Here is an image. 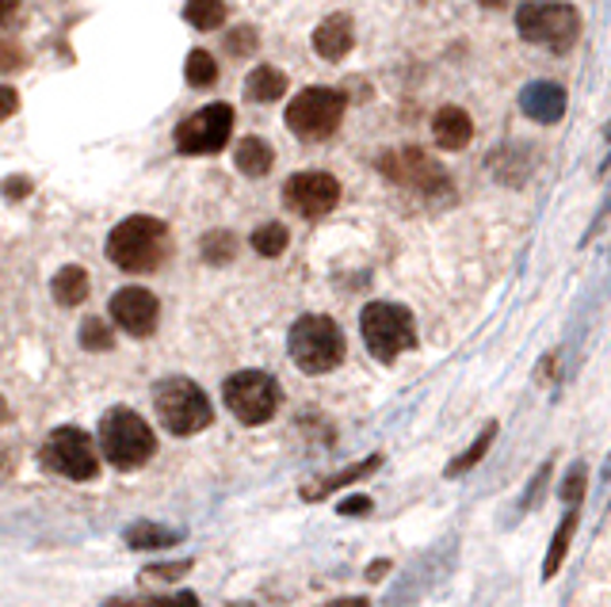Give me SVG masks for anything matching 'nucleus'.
I'll list each match as a JSON object with an SVG mask.
<instances>
[{"label": "nucleus", "instance_id": "nucleus-21", "mask_svg": "<svg viewBox=\"0 0 611 607\" xmlns=\"http://www.w3.org/2000/svg\"><path fill=\"white\" fill-rule=\"evenodd\" d=\"M51 295L57 306H81L88 298V271L81 264H65L51 279Z\"/></svg>", "mask_w": 611, "mask_h": 607}, {"label": "nucleus", "instance_id": "nucleus-4", "mask_svg": "<svg viewBox=\"0 0 611 607\" xmlns=\"http://www.w3.org/2000/svg\"><path fill=\"white\" fill-rule=\"evenodd\" d=\"M153 409L161 417V428L172 436H195V432L211 428L214 405L203 394L200 382L192 379H161L153 386Z\"/></svg>", "mask_w": 611, "mask_h": 607}, {"label": "nucleus", "instance_id": "nucleus-1", "mask_svg": "<svg viewBox=\"0 0 611 607\" xmlns=\"http://www.w3.org/2000/svg\"><path fill=\"white\" fill-rule=\"evenodd\" d=\"M169 226L153 214H130L119 226L107 234V260L115 268L130 271V276H146V271H157L164 260H169Z\"/></svg>", "mask_w": 611, "mask_h": 607}, {"label": "nucleus", "instance_id": "nucleus-36", "mask_svg": "<svg viewBox=\"0 0 611 607\" xmlns=\"http://www.w3.org/2000/svg\"><path fill=\"white\" fill-rule=\"evenodd\" d=\"M23 50L20 46H8V43H0V70H23Z\"/></svg>", "mask_w": 611, "mask_h": 607}, {"label": "nucleus", "instance_id": "nucleus-34", "mask_svg": "<svg viewBox=\"0 0 611 607\" xmlns=\"http://www.w3.org/2000/svg\"><path fill=\"white\" fill-rule=\"evenodd\" d=\"M550 470H555V467H550V459H547V462H543V467H539V473H535V478H532V486H527V497H524V512L535 504V497H543V489H547Z\"/></svg>", "mask_w": 611, "mask_h": 607}, {"label": "nucleus", "instance_id": "nucleus-17", "mask_svg": "<svg viewBox=\"0 0 611 607\" xmlns=\"http://www.w3.org/2000/svg\"><path fill=\"white\" fill-rule=\"evenodd\" d=\"M432 138L440 149H448V153H459V149L470 146V138H474V123H470V115L462 111V107L448 104L440 107V111L432 115Z\"/></svg>", "mask_w": 611, "mask_h": 607}, {"label": "nucleus", "instance_id": "nucleus-43", "mask_svg": "<svg viewBox=\"0 0 611 607\" xmlns=\"http://www.w3.org/2000/svg\"><path fill=\"white\" fill-rule=\"evenodd\" d=\"M4 420H8V402L0 397V424H4Z\"/></svg>", "mask_w": 611, "mask_h": 607}, {"label": "nucleus", "instance_id": "nucleus-28", "mask_svg": "<svg viewBox=\"0 0 611 607\" xmlns=\"http://www.w3.org/2000/svg\"><path fill=\"white\" fill-rule=\"evenodd\" d=\"M287 241H291V234H287L283 222H264L260 230H253V248L260 256H283Z\"/></svg>", "mask_w": 611, "mask_h": 607}, {"label": "nucleus", "instance_id": "nucleus-19", "mask_svg": "<svg viewBox=\"0 0 611 607\" xmlns=\"http://www.w3.org/2000/svg\"><path fill=\"white\" fill-rule=\"evenodd\" d=\"M234 164H237V172H245V177L260 180V177H268L271 164H276V149H271L264 138H253V135H249V138L237 141Z\"/></svg>", "mask_w": 611, "mask_h": 607}, {"label": "nucleus", "instance_id": "nucleus-16", "mask_svg": "<svg viewBox=\"0 0 611 607\" xmlns=\"http://www.w3.org/2000/svg\"><path fill=\"white\" fill-rule=\"evenodd\" d=\"M352 46H356V23L344 12L325 15V20L318 23V31H313V50H318V57H325V62L349 57Z\"/></svg>", "mask_w": 611, "mask_h": 607}, {"label": "nucleus", "instance_id": "nucleus-42", "mask_svg": "<svg viewBox=\"0 0 611 607\" xmlns=\"http://www.w3.org/2000/svg\"><path fill=\"white\" fill-rule=\"evenodd\" d=\"M482 8H508V0H478Z\"/></svg>", "mask_w": 611, "mask_h": 607}, {"label": "nucleus", "instance_id": "nucleus-20", "mask_svg": "<svg viewBox=\"0 0 611 607\" xmlns=\"http://www.w3.org/2000/svg\"><path fill=\"white\" fill-rule=\"evenodd\" d=\"M287 93V73L276 70V65H256V70L245 77V96L253 104H276Z\"/></svg>", "mask_w": 611, "mask_h": 607}, {"label": "nucleus", "instance_id": "nucleus-7", "mask_svg": "<svg viewBox=\"0 0 611 607\" xmlns=\"http://www.w3.org/2000/svg\"><path fill=\"white\" fill-rule=\"evenodd\" d=\"M344 107H349V96L341 88L310 85L287 104V130L302 141H325L341 127Z\"/></svg>", "mask_w": 611, "mask_h": 607}, {"label": "nucleus", "instance_id": "nucleus-6", "mask_svg": "<svg viewBox=\"0 0 611 607\" xmlns=\"http://www.w3.org/2000/svg\"><path fill=\"white\" fill-rule=\"evenodd\" d=\"M360 332H363L367 352L375 355L378 363H394L401 352H412V348H417V321H412V313L398 302L363 306Z\"/></svg>", "mask_w": 611, "mask_h": 607}, {"label": "nucleus", "instance_id": "nucleus-38", "mask_svg": "<svg viewBox=\"0 0 611 607\" xmlns=\"http://www.w3.org/2000/svg\"><path fill=\"white\" fill-rule=\"evenodd\" d=\"M363 512H371L367 497H349V501H341V515H363Z\"/></svg>", "mask_w": 611, "mask_h": 607}, {"label": "nucleus", "instance_id": "nucleus-44", "mask_svg": "<svg viewBox=\"0 0 611 607\" xmlns=\"http://www.w3.org/2000/svg\"><path fill=\"white\" fill-rule=\"evenodd\" d=\"M0 462H4V447H0Z\"/></svg>", "mask_w": 611, "mask_h": 607}, {"label": "nucleus", "instance_id": "nucleus-8", "mask_svg": "<svg viewBox=\"0 0 611 607\" xmlns=\"http://www.w3.org/2000/svg\"><path fill=\"white\" fill-rule=\"evenodd\" d=\"M378 172H383L390 184L417 191L425 199H443L451 195V177L443 172V164L436 157H428L420 146H398L390 153L378 157Z\"/></svg>", "mask_w": 611, "mask_h": 607}, {"label": "nucleus", "instance_id": "nucleus-29", "mask_svg": "<svg viewBox=\"0 0 611 607\" xmlns=\"http://www.w3.org/2000/svg\"><path fill=\"white\" fill-rule=\"evenodd\" d=\"M77 337H81V348H85V352H111V348H115L111 326L100 321V318H85V321H81Z\"/></svg>", "mask_w": 611, "mask_h": 607}, {"label": "nucleus", "instance_id": "nucleus-5", "mask_svg": "<svg viewBox=\"0 0 611 607\" xmlns=\"http://www.w3.org/2000/svg\"><path fill=\"white\" fill-rule=\"evenodd\" d=\"M100 451L104 462H111V467L138 470L157 455V436L135 409L119 405V409H107L100 420Z\"/></svg>", "mask_w": 611, "mask_h": 607}, {"label": "nucleus", "instance_id": "nucleus-3", "mask_svg": "<svg viewBox=\"0 0 611 607\" xmlns=\"http://www.w3.org/2000/svg\"><path fill=\"white\" fill-rule=\"evenodd\" d=\"M287 348H291L294 368L306 374H329L344 363V332L333 318L325 313H306L291 326V337H287Z\"/></svg>", "mask_w": 611, "mask_h": 607}, {"label": "nucleus", "instance_id": "nucleus-31", "mask_svg": "<svg viewBox=\"0 0 611 607\" xmlns=\"http://www.w3.org/2000/svg\"><path fill=\"white\" fill-rule=\"evenodd\" d=\"M585 489H589V467H585V462H574L566 473V481H561L558 497L569 504V509H577V504L585 501Z\"/></svg>", "mask_w": 611, "mask_h": 607}, {"label": "nucleus", "instance_id": "nucleus-9", "mask_svg": "<svg viewBox=\"0 0 611 607\" xmlns=\"http://www.w3.org/2000/svg\"><path fill=\"white\" fill-rule=\"evenodd\" d=\"M222 402L242 424H268L279 413L283 390L268 371H237L222 382Z\"/></svg>", "mask_w": 611, "mask_h": 607}, {"label": "nucleus", "instance_id": "nucleus-32", "mask_svg": "<svg viewBox=\"0 0 611 607\" xmlns=\"http://www.w3.org/2000/svg\"><path fill=\"white\" fill-rule=\"evenodd\" d=\"M256 46H260V35H256L253 23H242V28H234V31L226 35V50H229L234 57H253Z\"/></svg>", "mask_w": 611, "mask_h": 607}, {"label": "nucleus", "instance_id": "nucleus-25", "mask_svg": "<svg viewBox=\"0 0 611 607\" xmlns=\"http://www.w3.org/2000/svg\"><path fill=\"white\" fill-rule=\"evenodd\" d=\"M226 4L222 0H187L184 4V20L192 23L195 31H214L226 23Z\"/></svg>", "mask_w": 611, "mask_h": 607}, {"label": "nucleus", "instance_id": "nucleus-30", "mask_svg": "<svg viewBox=\"0 0 611 607\" xmlns=\"http://www.w3.org/2000/svg\"><path fill=\"white\" fill-rule=\"evenodd\" d=\"M187 573H192V558H180V562H161V565H146L142 573H138V581L142 585H176V581H184Z\"/></svg>", "mask_w": 611, "mask_h": 607}, {"label": "nucleus", "instance_id": "nucleus-33", "mask_svg": "<svg viewBox=\"0 0 611 607\" xmlns=\"http://www.w3.org/2000/svg\"><path fill=\"white\" fill-rule=\"evenodd\" d=\"M107 607H200V596L172 593V596H153V600H111Z\"/></svg>", "mask_w": 611, "mask_h": 607}, {"label": "nucleus", "instance_id": "nucleus-14", "mask_svg": "<svg viewBox=\"0 0 611 607\" xmlns=\"http://www.w3.org/2000/svg\"><path fill=\"white\" fill-rule=\"evenodd\" d=\"M455 546H459V539L451 535L448 543H440L436 551H428L425 558H420V565H412L406 577L398 581V588H394V596L386 600V607H409V604H417L420 596H425V588L432 585V581H440L443 573L451 569V558H455Z\"/></svg>", "mask_w": 611, "mask_h": 607}, {"label": "nucleus", "instance_id": "nucleus-26", "mask_svg": "<svg viewBox=\"0 0 611 607\" xmlns=\"http://www.w3.org/2000/svg\"><path fill=\"white\" fill-rule=\"evenodd\" d=\"M200 253L211 268H222V264H229L237 256V237L229 234V230H211V234L200 241Z\"/></svg>", "mask_w": 611, "mask_h": 607}, {"label": "nucleus", "instance_id": "nucleus-10", "mask_svg": "<svg viewBox=\"0 0 611 607\" xmlns=\"http://www.w3.org/2000/svg\"><path fill=\"white\" fill-rule=\"evenodd\" d=\"M39 462L51 473H57V478H69V481H93L100 473L96 439L85 428H73V424L51 432V439L39 451Z\"/></svg>", "mask_w": 611, "mask_h": 607}, {"label": "nucleus", "instance_id": "nucleus-15", "mask_svg": "<svg viewBox=\"0 0 611 607\" xmlns=\"http://www.w3.org/2000/svg\"><path fill=\"white\" fill-rule=\"evenodd\" d=\"M519 111L527 119L543 123V127H555V123L566 115V88L558 81H532V85L519 93Z\"/></svg>", "mask_w": 611, "mask_h": 607}, {"label": "nucleus", "instance_id": "nucleus-22", "mask_svg": "<svg viewBox=\"0 0 611 607\" xmlns=\"http://www.w3.org/2000/svg\"><path fill=\"white\" fill-rule=\"evenodd\" d=\"M180 531L172 528H161V523H135L127 531V546L130 551H169V546L180 543Z\"/></svg>", "mask_w": 611, "mask_h": 607}, {"label": "nucleus", "instance_id": "nucleus-39", "mask_svg": "<svg viewBox=\"0 0 611 607\" xmlns=\"http://www.w3.org/2000/svg\"><path fill=\"white\" fill-rule=\"evenodd\" d=\"M386 573H390V562H386V558H378V562L367 565V581H383Z\"/></svg>", "mask_w": 611, "mask_h": 607}, {"label": "nucleus", "instance_id": "nucleus-11", "mask_svg": "<svg viewBox=\"0 0 611 607\" xmlns=\"http://www.w3.org/2000/svg\"><path fill=\"white\" fill-rule=\"evenodd\" d=\"M234 107L229 104H206L195 115H187L176 130H172V141L184 157H211L226 149L229 135H234Z\"/></svg>", "mask_w": 611, "mask_h": 607}, {"label": "nucleus", "instance_id": "nucleus-23", "mask_svg": "<svg viewBox=\"0 0 611 607\" xmlns=\"http://www.w3.org/2000/svg\"><path fill=\"white\" fill-rule=\"evenodd\" d=\"M574 531H577V512L569 509L566 515H561V523H558L555 539H550L547 562H543V581H555V577H558L561 562H566V554H569V543H574Z\"/></svg>", "mask_w": 611, "mask_h": 607}, {"label": "nucleus", "instance_id": "nucleus-18", "mask_svg": "<svg viewBox=\"0 0 611 607\" xmlns=\"http://www.w3.org/2000/svg\"><path fill=\"white\" fill-rule=\"evenodd\" d=\"M378 462H383V455H367V459L356 462V467H344V470L329 473V478H321V481H310V486L302 489V497L306 501H325V497L336 493V489H349V486H356V481L371 478V473L378 470Z\"/></svg>", "mask_w": 611, "mask_h": 607}, {"label": "nucleus", "instance_id": "nucleus-41", "mask_svg": "<svg viewBox=\"0 0 611 607\" xmlns=\"http://www.w3.org/2000/svg\"><path fill=\"white\" fill-rule=\"evenodd\" d=\"M20 4H23V0H0V20H8V15H12Z\"/></svg>", "mask_w": 611, "mask_h": 607}, {"label": "nucleus", "instance_id": "nucleus-13", "mask_svg": "<svg viewBox=\"0 0 611 607\" xmlns=\"http://www.w3.org/2000/svg\"><path fill=\"white\" fill-rule=\"evenodd\" d=\"M111 321L122 332H130V337L146 340L157 332L161 302H157V295L146 287H122V290H115V298H111Z\"/></svg>", "mask_w": 611, "mask_h": 607}, {"label": "nucleus", "instance_id": "nucleus-27", "mask_svg": "<svg viewBox=\"0 0 611 607\" xmlns=\"http://www.w3.org/2000/svg\"><path fill=\"white\" fill-rule=\"evenodd\" d=\"M184 77H187V85H192V88L214 85V81H218V62H214L206 50H192V54H187V62H184Z\"/></svg>", "mask_w": 611, "mask_h": 607}, {"label": "nucleus", "instance_id": "nucleus-35", "mask_svg": "<svg viewBox=\"0 0 611 607\" xmlns=\"http://www.w3.org/2000/svg\"><path fill=\"white\" fill-rule=\"evenodd\" d=\"M15 111H20V93L8 88V85H0V123H8Z\"/></svg>", "mask_w": 611, "mask_h": 607}, {"label": "nucleus", "instance_id": "nucleus-37", "mask_svg": "<svg viewBox=\"0 0 611 607\" xmlns=\"http://www.w3.org/2000/svg\"><path fill=\"white\" fill-rule=\"evenodd\" d=\"M4 195H8V199H28V195H31V180H28V177L4 180Z\"/></svg>", "mask_w": 611, "mask_h": 607}, {"label": "nucleus", "instance_id": "nucleus-40", "mask_svg": "<svg viewBox=\"0 0 611 607\" xmlns=\"http://www.w3.org/2000/svg\"><path fill=\"white\" fill-rule=\"evenodd\" d=\"M325 607H371L363 596H344V600H333V604H325Z\"/></svg>", "mask_w": 611, "mask_h": 607}, {"label": "nucleus", "instance_id": "nucleus-2", "mask_svg": "<svg viewBox=\"0 0 611 607\" xmlns=\"http://www.w3.org/2000/svg\"><path fill=\"white\" fill-rule=\"evenodd\" d=\"M516 31L524 43L550 54H569L581 39V12L561 0H527L516 8Z\"/></svg>", "mask_w": 611, "mask_h": 607}, {"label": "nucleus", "instance_id": "nucleus-24", "mask_svg": "<svg viewBox=\"0 0 611 607\" xmlns=\"http://www.w3.org/2000/svg\"><path fill=\"white\" fill-rule=\"evenodd\" d=\"M493 439H497V420H490L482 432H478V439H474V444H470L467 451H462L459 459L448 467V478H462V473H467V470H474L478 462L485 459V451H490V444H493Z\"/></svg>", "mask_w": 611, "mask_h": 607}, {"label": "nucleus", "instance_id": "nucleus-12", "mask_svg": "<svg viewBox=\"0 0 611 607\" xmlns=\"http://www.w3.org/2000/svg\"><path fill=\"white\" fill-rule=\"evenodd\" d=\"M283 203L299 219H325L341 203V180L333 172H294L283 184Z\"/></svg>", "mask_w": 611, "mask_h": 607}]
</instances>
